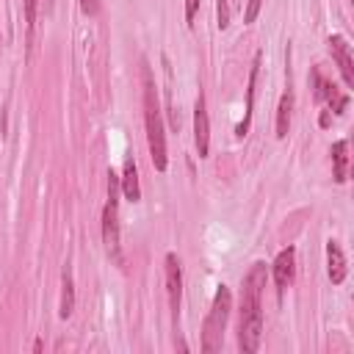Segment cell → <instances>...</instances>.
Masks as SVG:
<instances>
[{"mask_svg":"<svg viewBox=\"0 0 354 354\" xmlns=\"http://www.w3.org/2000/svg\"><path fill=\"white\" fill-rule=\"evenodd\" d=\"M266 263H252L241 282V310H238V346L243 354H254L263 337V288Z\"/></svg>","mask_w":354,"mask_h":354,"instance_id":"obj_1","label":"cell"},{"mask_svg":"<svg viewBox=\"0 0 354 354\" xmlns=\"http://www.w3.org/2000/svg\"><path fill=\"white\" fill-rule=\"evenodd\" d=\"M141 86H144V124H147V144H149V158L155 171H166L169 155H166V133H163V119H160V105H158V88L152 69L147 58H141Z\"/></svg>","mask_w":354,"mask_h":354,"instance_id":"obj_2","label":"cell"},{"mask_svg":"<svg viewBox=\"0 0 354 354\" xmlns=\"http://www.w3.org/2000/svg\"><path fill=\"white\" fill-rule=\"evenodd\" d=\"M230 310H232V290L227 285H218L216 288V296H213V304L207 310V318L202 324V351H218L221 348V337H224V329H227V321H230Z\"/></svg>","mask_w":354,"mask_h":354,"instance_id":"obj_3","label":"cell"},{"mask_svg":"<svg viewBox=\"0 0 354 354\" xmlns=\"http://www.w3.org/2000/svg\"><path fill=\"white\" fill-rule=\"evenodd\" d=\"M102 243L108 249V254L122 263V249H119V202H105L102 207Z\"/></svg>","mask_w":354,"mask_h":354,"instance_id":"obj_4","label":"cell"},{"mask_svg":"<svg viewBox=\"0 0 354 354\" xmlns=\"http://www.w3.org/2000/svg\"><path fill=\"white\" fill-rule=\"evenodd\" d=\"M166 266V293H169V307H171V318L177 324L180 318V301H183V268H180V260L174 252L166 254L163 260Z\"/></svg>","mask_w":354,"mask_h":354,"instance_id":"obj_5","label":"cell"},{"mask_svg":"<svg viewBox=\"0 0 354 354\" xmlns=\"http://www.w3.org/2000/svg\"><path fill=\"white\" fill-rule=\"evenodd\" d=\"M194 144H196V155L207 158L210 152V119H207V105H205V94H196V105H194Z\"/></svg>","mask_w":354,"mask_h":354,"instance_id":"obj_6","label":"cell"},{"mask_svg":"<svg viewBox=\"0 0 354 354\" xmlns=\"http://www.w3.org/2000/svg\"><path fill=\"white\" fill-rule=\"evenodd\" d=\"M326 44H329V53H332V58H335V64H337V69H340L346 86L354 88V58H351V44H348L346 36H340V33L329 36Z\"/></svg>","mask_w":354,"mask_h":354,"instance_id":"obj_7","label":"cell"},{"mask_svg":"<svg viewBox=\"0 0 354 354\" xmlns=\"http://www.w3.org/2000/svg\"><path fill=\"white\" fill-rule=\"evenodd\" d=\"M260 53H254V61H252V69H249V83H246V111H243V119L238 122L235 127V136L243 138L252 127V113H254V88H257V75H260Z\"/></svg>","mask_w":354,"mask_h":354,"instance_id":"obj_8","label":"cell"},{"mask_svg":"<svg viewBox=\"0 0 354 354\" xmlns=\"http://www.w3.org/2000/svg\"><path fill=\"white\" fill-rule=\"evenodd\" d=\"M274 282H277V290H279V296H282V290L285 288H290V282H293V277H296V249L293 246H288V249H282L279 254H277V260H274Z\"/></svg>","mask_w":354,"mask_h":354,"instance_id":"obj_9","label":"cell"},{"mask_svg":"<svg viewBox=\"0 0 354 354\" xmlns=\"http://www.w3.org/2000/svg\"><path fill=\"white\" fill-rule=\"evenodd\" d=\"M326 274L332 279V285H340L346 279V254L340 249L337 241H326Z\"/></svg>","mask_w":354,"mask_h":354,"instance_id":"obj_10","label":"cell"},{"mask_svg":"<svg viewBox=\"0 0 354 354\" xmlns=\"http://www.w3.org/2000/svg\"><path fill=\"white\" fill-rule=\"evenodd\" d=\"M119 185H122V194H124V199H127V202H138V199H141L138 169H136V160H133V158H124V169H122Z\"/></svg>","mask_w":354,"mask_h":354,"instance_id":"obj_11","label":"cell"},{"mask_svg":"<svg viewBox=\"0 0 354 354\" xmlns=\"http://www.w3.org/2000/svg\"><path fill=\"white\" fill-rule=\"evenodd\" d=\"M348 141H335L332 144V174H335V183H346L348 177Z\"/></svg>","mask_w":354,"mask_h":354,"instance_id":"obj_12","label":"cell"},{"mask_svg":"<svg viewBox=\"0 0 354 354\" xmlns=\"http://www.w3.org/2000/svg\"><path fill=\"white\" fill-rule=\"evenodd\" d=\"M290 111H293V91L288 88L279 97V108H277V138H285L290 130Z\"/></svg>","mask_w":354,"mask_h":354,"instance_id":"obj_13","label":"cell"},{"mask_svg":"<svg viewBox=\"0 0 354 354\" xmlns=\"http://www.w3.org/2000/svg\"><path fill=\"white\" fill-rule=\"evenodd\" d=\"M75 310V282H72V274L69 268H64V277H61V307H58V315L61 318H69Z\"/></svg>","mask_w":354,"mask_h":354,"instance_id":"obj_14","label":"cell"},{"mask_svg":"<svg viewBox=\"0 0 354 354\" xmlns=\"http://www.w3.org/2000/svg\"><path fill=\"white\" fill-rule=\"evenodd\" d=\"M337 86L335 83H329L324 75H321V69H313V94H315V100L318 102H326L329 97H332V91H335Z\"/></svg>","mask_w":354,"mask_h":354,"instance_id":"obj_15","label":"cell"},{"mask_svg":"<svg viewBox=\"0 0 354 354\" xmlns=\"http://www.w3.org/2000/svg\"><path fill=\"white\" fill-rule=\"evenodd\" d=\"M216 22L221 30L230 25V0H216Z\"/></svg>","mask_w":354,"mask_h":354,"instance_id":"obj_16","label":"cell"},{"mask_svg":"<svg viewBox=\"0 0 354 354\" xmlns=\"http://www.w3.org/2000/svg\"><path fill=\"white\" fill-rule=\"evenodd\" d=\"M22 6H25V22H28V30L33 33V28H36V11H39V0H22Z\"/></svg>","mask_w":354,"mask_h":354,"instance_id":"obj_17","label":"cell"},{"mask_svg":"<svg viewBox=\"0 0 354 354\" xmlns=\"http://www.w3.org/2000/svg\"><path fill=\"white\" fill-rule=\"evenodd\" d=\"M260 6H263V0H246V8H243V22H246V25H252V22L257 19Z\"/></svg>","mask_w":354,"mask_h":354,"instance_id":"obj_18","label":"cell"},{"mask_svg":"<svg viewBox=\"0 0 354 354\" xmlns=\"http://www.w3.org/2000/svg\"><path fill=\"white\" fill-rule=\"evenodd\" d=\"M80 8H83V14L97 17L100 14V0H80Z\"/></svg>","mask_w":354,"mask_h":354,"instance_id":"obj_19","label":"cell"},{"mask_svg":"<svg viewBox=\"0 0 354 354\" xmlns=\"http://www.w3.org/2000/svg\"><path fill=\"white\" fill-rule=\"evenodd\" d=\"M196 8H199V0H185V22H188V25H194Z\"/></svg>","mask_w":354,"mask_h":354,"instance_id":"obj_20","label":"cell"},{"mask_svg":"<svg viewBox=\"0 0 354 354\" xmlns=\"http://www.w3.org/2000/svg\"><path fill=\"white\" fill-rule=\"evenodd\" d=\"M44 3H47V11H50L53 8V0H44Z\"/></svg>","mask_w":354,"mask_h":354,"instance_id":"obj_21","label":"cell"},{"mask_svg":"<svg viewBox=\"0 0 354 354\" xmlns=\"http://www.w3.org/2000/svg\"><path fill=\"white\" fill-rule=\"evenodd\" d=\"M0 44H3V36H0Z\"/></svg>","mask_w":354,"mask_h":354,"instance_id":"obj_22","label":"cell"}]
</instances>
